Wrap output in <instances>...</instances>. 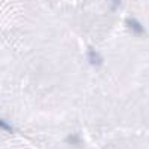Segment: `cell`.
I'll return each mask as SVG.
<instances>
[{"instance_id":"obj_1","label":"cell","mask_w":149,"mask_h":149,"mask_svg":"<svg viewBox=\"0 0 149 149\" xmlns=\"http://www.w3.org/2000/svg\"><path fill=\"white\" fill-rule=\"evenodd\" d=\"M125 27L133 33V34H136V36H142V34H145V29H143V26L142 24L136 19V18H127L125 19Z\"/></svg>"},{"instance_id":"obj_2","label":"cell","mask_w":149,"mask_h":149,"mask_svg":"<svg viewBox=\"0 0 149 149\" xmlns=\"http://www.w3.org/2000/svg\"><path fill=\"white\" fill-rule=\"evenodd\" d=\"M86 60H88V63L94 67H98L102 63H103V60L100 57V54H98L97 51H94L93 48H90L88 51H86Z\"/></svg>"},{"instance_id":"obj_3","label":"cell","mask_w":149,"mask_h":149,"mask_svg":"<svg viewBox=\"0 0 149 149\" xmlns=\"http://www.w3.org/2000/svg\"><path fill=\"white\" fill-rule=\"evenodd\" d=\"M0 130H5V131H8V133H12V131H14V128H12L8 122H5L3 119H0Z\"/></svg>"},{"instance_id":"obj_4","label":"cell","mask_w":149,"mask_h":149,"mask_svg":"<svg viewBox=\"0 0 149 149\" xmlns=\"http://www.w3.org/2000/svg\"><path fill=\"white\" fill-rule=\"evenodd\" d=\"M67 142H69V143H76V145H81V143H82V140L79 139V136H69Z\"/></svg>"},{"instance_id":"obj_5","label":"cell","mask_w":149,"mask_h":149,"mask_svg":"<svg viewBox=\"0 0 149 149\" xmlns=\"http://www.w3.org/2000/svg\"><path fill=\"white\" fill-rule=\"evenodd\" d=\"M112 3H113V8H118L121 5V0H110Z\"/></svg>"}]
</instances>
